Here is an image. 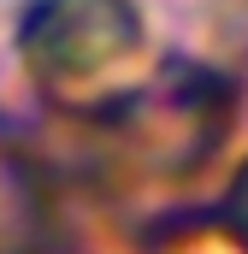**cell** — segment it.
Returning <instances> with one entry per match:
<instances>
[{
    "mask_svg": "<svg viewBox=\"0 0 248 254\" xmlns=\"http://www.w3.org/2000/svg\"><path fill=\"white\" fill-rule=\"evenodd\" d=\"M231 219H237V237L248 243V172L237 178V195H231Z\"/></svg>",
    "mask_w": 248,
    "mask_h": 254,
    "instance_id": "obj_1",
    "label": "cell"
}]
</instances>
